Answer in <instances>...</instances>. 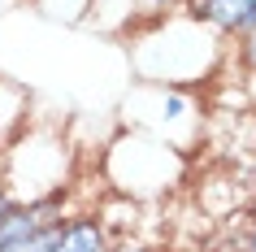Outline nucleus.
<instances>
[{
  "label": "nucleus",
  "instance_id": "nucleus-11",
  "mask_svg": "<svg viewBox=\"0 0 256 252\" xmlns=\"http://www.w3.org/2000/svg\"><path fill=\"white\" fill-rule=\"evenodd\" d=\"M61 222H66V217H56V222L40 226V230H30L26 239H18L14 248H4V252H56V239H61Z\"/></svg>",
  "mask_w": 256,
  "mask_h": 252
},
{
  "label": "nucleus",
  "instance_id": "nucleus-10",
  "mask_svg": "<svg viewBox=\"0 0 256 252\" xmlns=\"http://www.w3.org/2000/svg\"><path fill=\"white\" fill-rule=\"evenodd\" d=\"M35 9L52 22H66V27H82L87 22V9L92 0H35Z\"/></svg>",
  "mask_w": 256,
  "mask_h": 252
},
{
  "label": "nucleus",
  "instance_id": "nucleus-15",
  "mask_svg": "<svg viewBox=\"0 0 256 252\" xmlns=\"http://www.w3.org/2000/svg\"><path fill=\"white\" fill-rule=\"evenodd\" d=\"M248 248L256 252V222H252V230H248Z\"/></svg>",
  "mask_w": 256,
  "mask_h": 252
},
{
  "label": "nucleus",
  "instance_id": "nucleus-8",
  "mask_svg": "<svg viewBox=\"0 0 256 252\" xmlns=\"http://www.w3.org/2000/svg\"><path fill=\"white\" fill-rule=\"evenodd\" d=\"M26 118H30V96H26V87L14 83V79H0V152H4L18 135L26 131Z\"/></svg>",
  "mask_w": 256,
  "mask_h": 252
},
{
  "label": "nucleus",
  "instance_id": "nucleus-6",
  "mask_svg": "<svg viewBox=\"0 0 256 252\" xmlns=\"http://www.w3.org/2000/svg\"><path fill=\"white\" fill-rule=\"evenodd\" d=\"M191 14L204 27H213L222 40H239L256 27V0H200Z\"/></svg>",
  "mask_w": 256,
  "mask_h": 252
},
{
  "label": "nucleus",
  "instance_id": "nucleus-5",
  "mask_svg": "<svg viewBox=\"0 0 256 252\" xmlns=\"http://www.w3.org/2000/svg\"><path fill=\"white\" fill-rule=\"evenodd\" d=\"M61 200H66V191H52V196L35 200V204H9V209L0 213V252L14 248L18 239H26L30 230L56 222L61 217Z\"/></svg>",
  "mask_w": 256,
  "mask_h": 252
},
{
  "label": "nucleus",
  "instance_id": "nucleus-4",
  "mask_svg": "<svg viewBox=\"0 0 256 252\" xmlns=\"http://www.w3.org/2000/svg\"><path fill=\"white\" fill-rule=\"evenodd\" d=\"M122 113H126V122H130L135 131L170 144L174 152H182V157H187L191 144L200 139V109H196V96L182 92V87H152V83H139L135 92L126 96Z\"/></svg>",
  "mask_w": 256,
  "mask_h": 252
},
{
  "label": "nucleus",
  "instance_id": "nucleus-3",
  "mask_svg": "<svg viewBox=\"0 0 256 252\" xmlns=\"http://www.w3.org/2000/svg\"><path fill=\"white\" fill-rule=\"evenodd\" d=\"M187 157L144 131H122L104 152V178L126 200H156L182 183Z\"/></svg>",
  "mask_w": 256,
  "mask_h": 252
},
{
  "label": "nucleus",
  "instance_id": "nucleus-16",
  "mask_svg": "<svg viewBox=\"0 0 256 252\" xmlns=\"http://www.w3.org/2000/svg\"><path fill=\"white\" fill-rule=\"evenodd\" d=\"M196 5H200V0H182V14H191V9H196Z\"/></svg>",
  "mask_w": 256,
  "mask_h": 252
},
{
  "label": "nucleus",
  "instance_id": "nucleus-9",
  "mask_svg": "<svg viewBox=\"0 0 256 252\" xmlns=\"http://www.w3.org/2000/svg\"><path fill=\"white\" fill-rule=\"evenodd\" d=\"M144 9H139V0H92V9H87V27L104 31V35H122V31H135Z\"/></svg>",
  "mask_w": 256,
  "mask_h": 252
},
{
  "label": "nucleus",
  "instance_id": "nucleus-12",
  "mask_svg": "<svg viewBox=\"0 0 256 252\" xmlns=\"http://www.w3.org/2000/svg\"><path fill=\"white\" fill-rule=\"evenodd\" d=\"M234 53H239L243 74H252V79H256V27L248 31V35H239V48H234Z\"/></svg>",
  "mask_w": 256,
  "mask_h": 252
},
{
  "label": "nucleus",
  "instance_id": "nucleus-2",
  "mask_svg": "<svg viewBox=\"0 0 256 252\" xmlns=\"http://www.w3.org/2000/svg\"><path fill=\"white\" fill-rule=\"evenodd\" d=\"M0 178L9 187L14 204H35L52 191H70L74 148L66 144V135L56 126H44V122L30 126L26 122V131L0 152Z\"/></svg>",
  "mask_w": 256,
  "mask_h": 252
},
{
  "label": "nucleus",
  "instance_id": "nucleus-17",
  "mask_svg": "<svg viewBox=\"0 0 256 252\" xmlns=\"http://www.w3.org/2000/svg\"><path fill=\"white\" fill-rule=\"evenodd\" d=\"M230 252H252V248H230Z\"/></svg>",
  "mask_w": 256,
  "mask_h": 252
},
{
  "label": "nucleus",
  "instance_id": "nucleus-1",
  "mask_svg": "<svg viewBox=\"0 0 256 252\" xmlns=\"http://www.w3.org/2000/svg\"><path fill=\"white\" fill-rule=\"evenodd\" d=\"M226 57V40L213 27H204L196 14H174L152 18L139 31H130V66L139 83L152 87H182L191 92L196 83L213 79Z\"/></svg>",
  "mask_w": 256,
  "mask_h": 252
},
{
  "label": "nucleus",
  "instance_id": "nucleus-14",
  "mask_svg": "<svg viewBox=\"0 0 256 252\" xmlns=\"http://www.w3.org/2000/svg\"><path fill=\"white\" fill-rule=\"evenodd\" d=\"M9 204H14V196H9V187H4V178H0V213L9 209Z\"/></svg>",
  "mask_w": 256,
  "mask_h": 252
},
{
  "label": "nucleus",
  "instance_id": "nucleus-13",
  "mask_svg": "<svg viewBox=\"0 0 256 252\" xmlns=\"http://www.w3.org/2000/svg\"><path fill=\"white\" fill-rule=\"evenodd\" d=\"M139 9H144V18H165V14H174V9H182V0H139Z\"/></svg>",
  "mask_w": 256,
  "mask_h": 252
},
{
  "label": "nucleus",
  "instance_id": "nucleus-7",
  "mask_svg": "<svg viewBox=\"0 0 256 252\" xmlns=\"http://www.w3.org/2000/svg\"><path fill=\"white\" fill-rule=\"evenodd\" d=\"M113 239L100 226L96 213H78V217H66L61 222V239H56V252H108Z\"/></svg>",
  "mask_w": 256,
  "mask_h": 252
}]
</instances>
